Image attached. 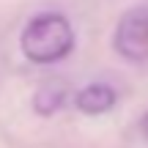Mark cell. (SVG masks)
<instances>
[{
	"label": "cell",
	"instance_id": "6da1fadb",
	"mask_svg": "<svg viewBox=\"0 0 148 148\" xmlns=\"http://www.w3.org/2000/svg\"><path fill=\"white\" fill-rule=\"evenodd\" d=\"M74 44H77V33H74L69 16L58 14V11H41V14L30 16L19 33L22 55L38 66H49L69 58Z\"/></svg>",
	"mask_w": 148,
	"mask_h": 148
},
{
	"label": "cell",
	"instance_id": "7a4b0ae2",
	"mask_svg": "<svg viewBox=\"0 0 148 148\" xmlns=\"http://www.w3.org/2000/svg\"><path fill=\"white\" fill-rule=\"evenodd\" d=\"M112 47L129 63L148 60V5H132L121 14L112 33Z\"/></svg>",
	"mask_w": 148,
	"mask_h": 148
},
{
	"label": "cell",
	"instance_id": "3957f363",
	"mask_svg": "<svg viewBox=\"0 0 148 148\" xmlns=\"http://www.w3.org/2000/svg\"><path fill=\"white\" fill-rule=\"evenodd\" d=\"M115 101H118V96H115V90H112L107 82H93V85L82 88L77 96H74L77 110L85 112V115H101V112L112 110Z\"/></svg>",
	"mask_w": 148,
	"mask_h": 148
},
{
	"label": "cell",
	"instance_id": "277c9868",
	"mask_svg": "<svg viewBox=\"0 0 148 148\" xmlns=\"http://www.w3.org/2000/svg\"><path fill=\"white\" fill-rule=\"evenodd\" d=\"M66 96H69L66 82H60V79H47V82L36 90V96H33V110H36L38 115H55V112L66 104Z\"/></svg>",
	"mask_w": 148,
	"mask_h": 148
},
{
	"label": "cell",
	"instance_id": "5b68a950",
	"mask_svg": "<svg viewBox=\"0 0 148 148\" xmlns=\"http://www.w3.org/2000/svg\"><path fill=\"white\" fill-rule=\"evenodd\" d=\"M140 132H143V137L148 140V112L143 115V121H140Z\"/></svg>",
	"mask_w": 148,
	"mask_h": 148
}]
</instances>
